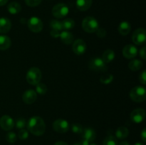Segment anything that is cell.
<instances>
[{"label": "cell", "instance_id": "6da1fadb", "mask_svg": "<svg viewBox=\"0 0 146 145\" xmlns=\"http://www.w3.org/2000/svg\"><path fill=\"white\" fill-rule=\"evenodd\" d=\"M27 129L32 134L35 136H41L46 131L45 122L40 117H32L28 121Z\"/></svg>", "mask_w": 146, "mask_h": 145}, {"label": "cell", "instance_id": "7a4b0ae2", "mask_svg": "<svg viewBox=\"0 0 146 145\" xmlns=\"http://www.w3.org/2000/svg\"><path fill=\"white\" fill-rule=\"evenodd\" d=\"M99 28V24L96 18L93 16H86L82 21V28L88 34H93Z\"/></svg>", "mask_w": 146, "mask_h": 145}, {"label": "cell", "instance_id": "3957f363", "mask_svg": "<svg viewBox=\"0 0 146 145\" xmlns=\"http://www.w3.org/2000/svg\"><path fill=\"white\" fill-rule=\"evenodd\" d=\"M41 72L36 67H32L29 70L27 73V81L30 85H36L40 82L41 80Z\"/></svg>", "mask_w": 146, "mask_h": 145}, {"label": "cell", "instance_id": "277c9868", "mask_svg": "<svg viewBox=\"0 0 146 145\" xmlns=\"http://www.w3.org/2000/svg\"><path fill=\"white\" fill-rule=\"evenodd\" d=\"M130 97L131 100L135 102H141L144 101L146 98L145 88L142 86H136L132 88L130 92Z\"/></svg>", "mask_w": 146, "mask_h": 145}, {"label": "cell", "instance_id": "5b68a950", "mask_svg": "<svg viewBox=\"0 0 146 145\" xmlns=\"http://www.w3.org/2000/svg\"><path fill=\"white\" fill-rule=\"evenodd\" d=\"M88 67L90 69L97 72H105L108 70L106 63L99 57L92 58L88 63Z\"/></svg>", "mask_w": 146, "mask_h": 145}, {"label": "cell", "instance_id": "8992f818", "mask_svg": "<svg viewBox=\"0 0 146 145\" xmlns=\"http://www.w3.org/2000/svg\"><path fill=\"white\" fill-rule=\"evenodd\" d=\"M68 11H69V9L68 6L64 3L57 4L52 9L53 16L56 18H64L68 14Z\"/></svg>", "mask_w": 146, "mask_h": 145}, {"label": "cell", "instance_id": "52a82bcc", "mask_svg": "<svg viewBox=\"0 0 146 145\" xmlns=\"http://www.w3.org/2000/svg\"><path fill=\"white\" fill-rule=\"evenodd\" d=\"M69 127V124L65 119H58L53 123V129L58 133H66L68 131Z\"/></svg>", "mask_w": 146, "mask_h": 145}, {"label": "cell", "instance_id": "ba28073f", "mask_svg": "<svg viewBox=\"0 0 146 145\" xmlns=\"http://www.w3.org/2000/svg\"><path fill=\"white\" fill-rule=\"evenodd\" d=\"M146 38V32L144 28H140L135 30L133 34V41L136 45H143L145 44Z\"/></svg>", "mask_w": 146, "mask_h": 145}, {"label": "cell", "instance_id": "9c48e42d", "mask_svg": "<svg viewBox=\"0 0 146 145\" xmlns=\"http://www.w3.org/2000/svg\"><path fill=\"white\" fill-rule=\"evenodd\" d=\"M28 27L34 33H38L42 30L43 23L39 18L33 16L28 21Z\"/></svg>", "mask_w": 146, "mask_h": 145}, {"label": "cell", "instance_id": "30bf717a", "mask_svg": "<svg viewBox=\"0 0 146 145\" xmlns=\"http://www.w3.org/2000/svg\"><path fill=\"white\" fill-rule=\"evenodd\" d=\"M86 44L82 39H77L74 42L72 45V49L74 53L78 55H81L86 51Z\"/></svg>", "mask_w": 146, "mask_h": 145}, {"label": "cell", "instance_id": "8fae6325", "mask_svg": "<svg viewBox=\"0 0 146 145\" xmlns=\"http://www.w3.org/2000/svg\"><path fill=\"white\" fill-rule=\"evenodd\" d=\"M145 111L142 108H138L132 111L131 114V119L135 123H141L145 119Z\"/></svg>", "mask_w": 146, "mask_h": 145}, {"label": "cell", "instance_id": "7c38bea8", "mask_svg": "<svg viewBox=\"0 0 146 145\" xmlns=\"http://www.w3.org/2000/svg\"><path fill=\"white\" fill-rule=\"evenodd\" d=\"M0 127L5 131H9L14 127V121L9 115H4L0 118Z\"/></svg>", "mask_w": 146, "mask_h": 145}, {"label": "cell", "instance_id": "4fadbf2b", "mask_svg": "<svg viewBox=\"0 0 146 145\" xmlns=\"http://www.w3.org/2000/svg\"><path fill=\"white\" fill-rule=\"evenodd\" d=\"M138 53V49L133 44H128L123 49V55L128 59L135 58Z\"/></svg>", "mask_w": 146, "mask_h": 145}, {"label": "cell", "instance_id": "5bb4252c", "mask_svg": "<svg viewBox=\"0 0 146 145\" xmlns=\"http://www.w3.org/2000/svg\"><path fill=\"white\" fill-rule=\"evenodd\" d=\"M37 98V93L36 92V91L33 90L29 89L27 90L24 92V93L23 94L22 96V100L26 104H32L34 103L36 101Z\"/></svg>", "mask_w": 146, "mask_h": 145}, {"label": "cell", "instance_id": "9a60e30c", "mask_svg": "<svg viewBox=\"0 0 146 145\" xmlns=\"http://www.w3.org/2000/svg\"><path fill=\"white\" fill-rule=\"evenodd\" d=\"M81 134H82L83 139L88 141L89 142H94L96 137V133L94 131V129L90 127H87L83 129V132Z\"/></svg>", "mask_w": 146, "mask_h": 145}, {"label": "cell", "instance_id": "2e32d148", "mask_svg": "<svg viewBox=\"0 0 146 145\" xmlns=\"http://www.w3.org/2000/svg\"><path fill=\"white\" fill-rule=\"evenodd\" d=\"M11 23L9 18L6 17L0 18V33L6 34L11 30Z\"/></svg>", "mask_w": 146, "mask_h": 145}, {"label": "cell", "instance_id": "e0dca14e", "mask_svg": "<svg viewBox=\"0 0 146 145\" xmlns=\"http://www.w3.org/2000/svg\"><path fill=\"white\" fill-rule=\"evenodd\" d=\"M61 41L64 43V44L66 45H69V44H72L73 41H74V36L71 32L67 31H64L60 34L59 36Z\"/></svg>", "mask_w": 146, "mask_h": 145}, {"label": "cell", "instance_id": "ac0fdd59", "mask_svg": "<svg viewBox=\"0 0 146 145\" xmlns=\"http://www.w3.org/2000/svg\"><path fill=\"white\" fill-rule=\"evenodd\" d=\"M92 0H76V7L80 11H86L92 5Z\"/></svg>", "mask_w": 146, "mask_h": 145}, {"label": "cell", "instance_id": "d6986e66", "mask_svg": "<svg viewBox=\"0 0 146 145\" xmlns=\"http://www.w3.org/2000/svg\"><path fill=\"white\" fill-rule=\"evenodd\" d=\"M118 29L121 35L126 36L128 35L130 33V31H131V24H130V23H128V21H122V22L119 24V26H118Z\"/></svg>", "mask_w": 146, "mask_h": 145}, {"label": "cell", "instance_id": "ffe728a7", "mask_svg": "<svg viewBox=\"0 0 146 145\" xmlns=\"http://www.w3.org/2000/svg\"><path fill=\"white\" fill-rule=\"evenodd\" d=\"M11 41L9 36L1 35L0 36V50L5 51L11 46Z\"/></svg>", "mask_w": 146, "mask_h": 145}, {"label": "cell", "instance_id": "44dd1931", "mask_svg": "<svg viewBox=\"0 0 146 145\" xmlns=\"http://www.w3.org/2000/svg\"><path fill=\"white\" fill-rule=\"evenodd\" d=\"M8 11L11 14H17L19 13L21 10V7L19 3L17 1H12L9 3V4L7 7Z\"/></svg>", "mask_w": 146, "mask_h": 145}, {"label": "cell", "instance_id": "7402d4cb", "mask_svg": "<svg viewBox=\"0 0 146 145\" xmlns=\"http://www.w3.org/2000/svg\"><path fill=\"white\" fill-rule=\"evenodd\" d=\"M129 134V130L125 127H120L115 131V136L118 139H123Z\"/></svg>", "mask_w": 146, "mask_h": 145}, {"label": "cell", "instance_id": "603a6c76", "mask_svg": "<svg viewBox=\"0 0 146 145\" xmlns=\"http://www.w3.org/2000/svg\"><path fill=\"white\" fill-rule=\"evenodd\" d=\"M114 58H115V53L113 50L108 49L102 55V59L106 63H111V61H113Z\"/></svg>", "mask_w": 146, "mask_h": 145}, {"label": "cell", "instance_id": "cb8c5ba5", "mask_svg": "<svg viewBox=\"0 0 146 145\" xmlns=\"http://www.w3.org/2000/svg\"><path fill=\"white\" fill-rule=\"evenodd\" d=\"M143 64L142 61H141L140 60L138 59H134L132 60L131 61H130V63H128V68L133 71H136L138 70L141 69L143 67Z\"/></svg>", "mask_w": 146, "mask_h": 145}, {"label": "cell", "instance_id": "d4e9b609", "mask_svg": "<svg viewBox=\"0 0 146 145\" xmlns=\"http://www.w3.org/2000/svg\"><path fill=\"white\" fill-rule=\"evenodd\" d=\"M61 23H62L63 30H65V31L72 29L75 26V22L72 18H66L64 21H61Z\"/></svg>", "mask_w": 146, "mask_h": 145}, {"label": "cell", "instance_id": "484cf974", "mask_svg": "<svg viewBox=\"0 0 146 145\" xmlns=\"http://www.w3.org/2000/svg\"><path fill=\"white\" fill-rule=\"evenodd\" d=\"M50 27L52 28V30H55V31H61L63 30V26H62V23L61 21H58V20H51L50 21Z\"/></svg>", "mask_w": 146, "mask_h": 145}, {"label": "cell", "instance_id": "4316f807", "mask_svg": "<svg viewBox=\"0 0 146 145\" xmlns=\"http://www.w3.org/2000/svg\"><path fill=\"white\" fill-rule=\"evenodd\" d=\"M103 145H118V141L116 137L113 135H109L105 138Z\"/></svg>", "mask_w": 146, "mask_h": 145}, {"label": "cell", "instance_id": "83f0119b", "mask_svg": "<svg viewBox=\"0 0 146 145\" xmlns=\"http://www.w3.org/2000/svg\"><path fill=\"white\" fill-rule=\"evenodd\" d=\"M47 87L44 83H40L38 82L36 85V92L39 94L40 95H44L46 93Z\"/></svg>", "mask_w": 146, "mask_h": 145}, {"label": "cell", "instance_id": "f1b7e54d", "mask_svg": "<svg viewBox=\"0 0 146 145\" xmlns=\"http://www.w3.org/2000/svg\"><path fill=\"white\" fill-rule=\"evenodd\" d=\"M113 75L109 73L104 74L100 78V81L103 84H106V85H108V84L111 83L113 81Z\"/></svg>", "mask_w": 146, "mask_h": 145}, {"label": "cell", "instance_id": "f546056e", "mask_svg": "<svg viewBox=\"0 0 146 145\" xmlns=\"http://www.w3.org/2000/svg\"><path fill=\"white\" fill-rule=\"evenodd\" d=\"M6 139L10 144L15 143L16 141H17V134L12 132H8L6 135Z\"/></svg>", "mask_w": 146, "mask_h": 145}, {"label": "cell", "instance_id": "4dcf8cb0", "mask_svg": "<svg viewBox=\"0 0 146 145\" xmlns=\"http://www.w3.org/2000/svg\"><path fill=\"white\" fill-rule=\"evenodd\" d=\"M83 129H84V127L80 124L74 123L71 126V130L75 134H81L83 132Z\"/></svg>", "mask_w": 146, "mask_h": 145}, {"label": "cell", "instance_id": "1f68e13d", "mask_svg": "<svg viewBox=\"0 0 146 145\" xmlns=\"http://www.w3.org/2000/svg\"><path fill=\"white\" fill-rule=\"evenodd\" d=\"M26 122L25 119L24 118H19L17 121H16V127L17 129H23L26 127Z\"/></svg>", "mask_w": 146, "mask_h": 145}, {"label": "cell", "instance_id": "d6a6232c", "mask_svg": "<svg viewBox=\"0 0 146 145\" xmlns=\"http://www.w3.org/2000/svg\"><path fill=\"white\" fill-rule=\"evenodd\" d=\"M27 5L30 7H35L41 4L42 0H24Z\"/></svg>", "mask_w": 146, "mask_h": 145}, {"label": "cell", "instance_id": "836d02e7", "mask_svg": "<svg viewBox=\"0 0 146 145\" xmlns=\"http://www.w3.org/2000/svg\"><path fill=\"white\" fill-rule=\"evenodd\" d=\"M18 136L20 139L21 140H25L27 138L29 137V132L28 131L26 130V129H20V131L19 132Z\"/></svg>", "mask_w": 146, "mask_h": 145}, {"label": "cell", "instance_id": "e575fe53", "mask_svg": "<svg viewBox=\"0 0 146 145\" xmlns=\"http://www.w3.org/2000/svg\"><path fill=\"white\" fill-rule=\"evenodd\" d=\"M96 32L97 36H98L99 38H103L106 36V31L103 28H98Z\"/></svg>", "mask_w": 146, "mask_h": 145}, {"label": "cell", "instance_id": "d590c367", "mask_svg": "<svg viewBox=\"0 0 146 145\" xmlns=\"http://www.w3.org/2000/svg\"><path fill=\"white\" fill-rule=\"evenodd\" d=\"M139 80L141 82L143 85H145L146 83V71H143L141 73L139 77Z\"/></svg>", "mask_w": 146, "mask_h": 145}, {"label": "cell", "instance_id": "8d00e7d4", "mask_svg": "<svg viewBox=\"0 0 146 145\" xmlns=\"http://www.w3.org/2000/svg\"><path fill=\"white\" fill-rule=\"evenodd\" d=\"M145 50H146L145 46L143 47V48L140 50V56H141L143 60H145V58H146Z\"/></svg>", "mask_w": 146, "mask_h": 145}, {"label": "cell", "instance_id": "74e56055", "mask_svg": "<svg viewBox=\"0 0 146 145\" xmlns=\"http://www.w3.org/2000/svg\"><path fill=\"white\" fill-rule=\"evenodd\" d=\"M51 36L54 38H58L59 37L60 34H61V31H55V30H51Z\"/></svg>", "mask_w": 146, "mask_h": 145}, {"label": "cell", "instance_id": "f35d334b", "mask_svg": "<svg viewBox=\"0 0 146 145\" xmlns=\"http://www.w3.org/2000/svg\"><path fill=\"white\" fill-rule=\"evenodd\" d=\"M141 138L144 142H146V129H145V128H144V129H143L142 132H141Z\"/></svg>", "mask_w": 146, "mask_h": 145}, {"label": "cell", "instance_id": "ab89813d", "mask_svg": "<svg viewBox=\"0 0 146 145\" xmlns=\"http://www.w3.org/2000/svg\"><path fill=\"white\" fill-rule=\"evenodd\" d=\"M54 145H68V144L67 143H66V142H62V141H59V142H56Z\"/></svg>", "mask_w": 146, "mask_h": 145}, {"label": "cell", "instance_id": "60d3db41", "mask_svg": "<svg viewBox=\"0 0 146 145\" xmlns=\"http://www.w3.org/2000/svg\"><path fill=\"white\" fill-rule=\"evenodd\" d=\"M81 142V145H90L89 144V142H88V141H87V140H86V139H83V140L81 141V142Z\"/></svg>", "mask_w": 146, "mask_h": 145}, {"label": "cell", "instance_id": "b9f144b4", "mask_svg": "<svg viewBox=\"0 0 146 145\" xmlns=\"http://www.w3.org/2000/svg\"><path fill=\"white\" fill-rule=\"evenodd\" d=\"M8 1L9 0H0V7L5 5L8 2Z\"/></svg>", "mask_w": 146, "mask_h": 145}, {"label": "cell", "instance_id": "7bdbcfd3", "mask_svg": "<svg viewBox=\"0 0 146 145\" xmlns=\"http://www.w3.org/2000/svg\"><path fill=\"white\" fill-rule=\"evenodd\" d=\"M118 145H130V144L128 143V142H125V141H124V142H121Z\"/></svg>", "mask_w": 146, "mask_h": 145}, {"label": "cell", "instance_id": "ee69618b", "mask_svg": "<svg viewBox=\"0 0 146 145\" xmlns=\"http://www.w3.org/2000/svg\"><path fill=\"white\" fill-rule=\"evenodd\" d=\"M134 145H144V144L143 143H141V142H136Z\"/></svg>", "mask_w": 146, "mask_h": 145}, {"label": "cell", "instance_id": "f6af8a7d", "mask_svg": "<svg viewBox=\"0 0 146 145\" xmlns=\"http://www.w3.org/2000/svg\"><path fill=\"white\" fill-rule=\"evenodd\" d=\"M74 145H81V142H77V143L74 144Z\"/></svg>", "mask_w": 146, "mask_h": 145}, {"label": "cell", "instance_id": "bcb514c9", "mask_svg": "<svg viewBox=\"0 0 146 145\" xmlns=\"http://www.w3.org/2000/svg\"><path fill=\"white\" fill-rule=\"evenodd\" d=\"M90 145H97L96 144H90Z\"/></svg>", "mask_w": 146, "mask_h": 145}]
</instances>
